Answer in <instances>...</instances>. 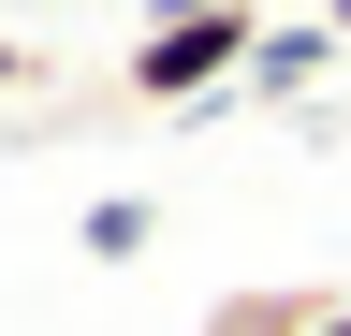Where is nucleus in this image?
<instances>
[{"mask_svg": "<svg viewBox=\"0 0 351 336\" xmlns=\"http://www.w3.org/2000/svg\"><path fill=\"white\" fill-rule=\"evenodd\" d=\"M249 44H263L249 0H176L147 44H132V88H147V103H205L219 73H249Z\"/></svg>", "mask_w": 351, "mask_h": 336, "instance_id": "f257e3e1", "label": "nucleus"}, {"mask_svg": "<svg viewBox=\"0 0 351 336\" xmlns=\"http://www.w3.org/2000/svg\"><path fill=\"white\" fill-rule=\"evenodd\" d=\"M307 73H322V29H263V44H249V73H234V88H307Z\"/></svg>", "mask_w": 351, "mask_h": 336, "instance_id": "f03ea898", "label": "nucleus"}, {"mask_svg": "<svg viewBox=\"0 0 351 336\" xmlns=\"http://www.w3.org/2000/svg\"><path fill=\"white\" fill-rule=\"evenodd\" d=\"M147 234H161V220H147V205H132V190H117V205H88V220H73V248H88V263H132V248H147Z\"/></svg>", "mask_w": 351, "mask_h": 336, "instance_id": "7ed1b4c3", "label": "nucleus"}, {"mask_svg": "<svg viewBox=\"0 0 351 336\" xmlns=\"http://www.w3.org/2000/svg\"><path fill=\"white\" fill-rule=\"evenodd\" d=\"M322 307H293V292H234V307H219V336H307Z\"/></svg>", "mask_w": 351, "mask_h": 336, "instance_id": "20e7f679", "label": "nucleus"}, {"mask_svg": "<svg viewBox=\"0 0 351 336\" xmlns=\"http://www.w3.org/2000/svg\"><path fill=\"white\" fill-rule=\"evenodd\" d=\"M0 88H29V59H15V44H0Z\"/></svg>", "mask_w": 351, "mask_h": 336, "instance_id": "39448f33", "label": "nucleus"}, {"mask_svg": "<svg viewBox=\"0 0 351 336\" xmlns=\"http://www.w3.org/2000/svg\"><path fill=\"white\" fill-rule=\"evenodd\" d=\"M307 336H351V307H322V322H307Z\"/></svg>", "mask_w": 351, "mask_h": 336, "instance_id": "423d86ee", "label": "nucleus"}]
</instances>
